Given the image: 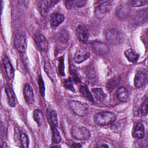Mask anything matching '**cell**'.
Masks as SVG:
<instances>
[{
  "mask_svg": "<svg viewBox=\"0 0 148 148\" xmlns=\"http://www.w3.org/2000/svg\"><path fill=\"white\" fill-rule=\"evenodd\" d=\"M116 119V116L111 112H102L94 116V123L99 125H107L112 124Z\"/></svg>",
  "mask_w": 148,
  "mask_h": 148,
  "instance_id": "obj_1",
  "label": "cell"
},
{
  "mask_svg": "<svg viewBox=\"0 0 148 148\" xmlns=\"http://www.w3.org/2000/svg\"><path fill=\"white\" fill-rule=\"evenodd\" d=\"M113 6V1H103L97 2V4L95 7L94 14L98 18L101 19L103 18L111 10Z\"/></svg>",
  "mask_w": 148,
  "mask_h": 148,
  "instance_id": "obj_2",
  "label": "cell"
},
{
  "mask_svg": "<svg viewBox=\"0 0 148 148\" xmlns=\"http://www.w3.org/2000/svg\"><path fill=\"white\" fill-rule=\"evenodd\" d=\"M71 132L72 137L79 140H87L91 136L89 130L83 126H73L71 128Z\"/></svg>",
  "mask_w": 148,
  "mask_h": 148,
  "instance_id": "obj_3",
  "label": "cell"
},
{
  "mask_svg": "<svg viewBox=\"0 0 148 148\" xmlns=\"http://www.w3.org/2000/svg\"><path fill=\"white\" fill-rule=\"evenodd\" d=\"M105 38L109 43L113 45L121 44L124 39L123 34L116 29H108L105 34Z\"/></svg>",
  "mask_w": 148,
  "mask_h": 148,
  "instance_id": "obj_4",
  "label": "cell"
},
{
  "mask_svg": "<svg viewBox=\"0 0 148 148\" xmlns=\"http://www.w3.org/2000/svg\"><path fill=\"white\" fill-rule=\"evenodd\" d=\"M69 106L72 112L79 116H85L88 113V108L87 106L77 101H70L68 102Z\"/></svg>",
  "mask_w": 148,
  "mask_h": 148,
  "instance_id": "obj_5",
  "label": "cell"
},
{
  "mask_svg": "<svg viewBox=\"0 0 148 148\" xmlns=\"http://www.w3.org/2000/svg\"><path fill=\"white\" fill-rule=\"evenodd\" d=\"M14 45L20 53L23 54L25 52L27 49V38L24 32H18L15 35Z\"/></svg>",
  "mask_w": 148,
  "mask_h": 148,
  "instance_id": "obj_6",
  "label": "cell"
},
{
  "mask_svg": "<svg viewBox=\"0 0 148 148\" xmlns=\"http://www.w3.org/2000/svg\"><path fill=\"white\" fill-rule=\"evenodd\" d=\"M91 48L96 54L100 56H106L109 51V48L108 45L101 41H94L91 43Z\"/></svg>",
  "mask_w": 148,
  "mask_h": 148,
  "instance_id": "obj_7",
  "label": "cell"
},
{
  "mask_svg": "<svg viewBox=\"0 0 148 148\" xmlns=\"http://www.w3.org/2000/svg\"><path fill=\"white\" fill-rule=\"evenodd\" d=\"M90 56V52L88 49L82 46L76 51L74 56V61L77 64H80L88 59Z\"/></svg>",
  "mask_w": 148,
  "mask_h": 148,
  "instance_id": "obj_8",
  "label": "cell"
},
{
  "mask_svg": "<svg viewBox=\"0 0 148 148\" xmlns=\"http://www.w3.org/2000/svg\"><path fill=\"white\" fill-rule=\"evenodd\" d=\"M147 80V74L145 70L138 71L135 75L134 79V86L136 88H140L143 86Z\"/></svg>",
  "mask_w": 148,
  "mask_h": 148,
  "instance_id": "obj_9",
  "label": "cell"
},
{
  "mask_svg": "<svg viewBox=\"0 0 148 148\" xmlns=\"http://www.w3.org/2000/svg\"><path fill=\"white\" fill-rule=\"evenodd\" d=\"M76 35L81 42L83 43H87L89 38L88 29L84 25H79L76 28Z\"/></svg>",
  "mask_w": 148,
  "mask_h": 148,
  "instance_id": "obj_10",
  "label": "cell"
},
{
  "mask_svg": "<svg viewBox=\"0 0 148 148\" xmlns=\"http://www.w3.org/2000/svg\"><path fill=\"white\" fill-rule=\"evenodd\" d=\"M130 11L131 8L129 5L125 2L119 5L116 10V14L119 18L125 19L128 16Z\"/></svg>",
  "mask_w": 148,
  "mask_h": 148,
  "instance_id": "obj_11",
  "label": "cell"
},
{
  "mask_svg": "<svg viewBox=\"0 0 148 148\" xmlns=\"http://www.w3.org/2000/svg\"><path fill=\"white\" fill-rule=\"evenodd\" d=\"M34 39L38 48L43 51H46L48 48V42L42 35L36 34L34 35Z\"/></svg>",
  "mask_w": 148,
  "mask_h": 148,
  "instance_id": "obj_12",
  "label": "cell"
},
{
  "mask_svg": "<svg viewBox=\"0 0 148 148\" xmlns=\"http://www.w3.org/2000/svg\"><path fill=\"white\" fill-rule=\"evenodd\" d=\"M23 94L26 102L29 105H32L34 102V95L33 92V90L31 86L26 84L24 86L23 88Z\"/></svg>",
  "mask_w": 148,
  "mask_h": 148,
  "instance_id": "obj_13",
  "label": "cell"
},
{
  "mask_svg": "<svg viewBox=\"0 0 148 148\" xmlns=\"http://www.w3.org/2000/svg\"><path fill=\"white\" fill-rule=\"evenodd\" d=\"M58 1H43L39 5V10L42 15H46Z\"/></svg>",
  "mask_w": 148,
  "mask_h": 148,
  "instance_id": "obj_14",
  "label": "cell"
},
{
  "mask_svg": "<svg viewBox=\"0 0 148 148\" xmlns=\"http://www.w3.org/2000/svg\"><path fill=\"white\" fill-rule=\"evenodd\" d=\"M132 136L136 139H142L145 136V127L142 123H136L132 130Z\"/></svg>",
  "mask_w": 148,
  "mask_h": 148,
  "instance_id": "obj_15",
  "label": "cell"
},
{
  "mask_svg": "<svg viewBox=\"0 0 148 148\" xmlns=\"http://www.w3.org/2000/svg\"><path fill=\"white\" fill-rule=\"evenodd\" d=\"M147 18V8L145 9H142L139 12H138L135 17H134V22L135 24L139 25L143 24L145 21H146Z\"/></svg>",
  "mask_w": 148,
  "mask_h": 148,
  "instance_id": "obj_16",
  "label": "cell"
},
{
  "mask_svg": "<svg viewBox=\"0 0 148 148\" xmlns=\"http://www.w3.org/2000/svg\"><path fill=\"white\" fill-rule=\"evenodd\" d=\"M3 64L8 78L9 79H12L14 77V69L9 58L6 56L3 57Z\"/></svg>",
  "mask_w": 148,
  "mask_h": 148,
  "instance_id": "obj_17",
  "label": "cell"
},
{
  "mask_svg": "<svg viewBox=\"0 0 148 148\" xmlns=\"http://www.w3.org/2000/svg\"><path fill=\"white\" fill-rule=\"evenodd\" d=\"M64 20V16L59 13H53L50 16V24L52 27L58 26Z\"/></svg>",
  "mask_w": 148,
  "mask_h": 148,
  "instance_id": "obj_18",
  "label": "cell"
},
{
  "mask_svg": "<svg viewBox=\"0 0 148 148\" xmlns=\"http://www.w3.org/2000/svg\"><path fill=\"white\" fill-rule=\"evenodd\" d=\"M87 3L86 1L84 0H73V1H64L65 6L68 9L72 8H81L84 6Z\"/></svg>",
  "mask_w": 148,
  "mask_h": 148,
  "instance_id": "obj_19",
  "label": "cell"
},
{
  "mask_svg": "<svg viewBox=\"0 0 148 148\" xmlns=\"http://www.w3.org/2000/svg\"><path fill=\"white\" fill-rule=\"evenodd\" d=\"M124 55L128 61L132 63L136 62L139 58V54L131 49H127L124 51Z\"/></svg>",
  "mask_w": 148,
  "mask_h": 148,
  "instance_id": "obj_20",
  "label": "cell"
},
{
  "mask_svg": "<svg viewBox=\"0 0 148 148\" xmlns=\"http://www.w3.org/2000/svg\"><path fill=\"white\" fill-rule=\"evenodd\" d=\"M116 95L117 98L122 102H127L129 97L128 91L123 86H121L117 89Z\"/></svg>",
  "mask_w": 148,
  "mask_h": 148,
  "instance_id": "obj_21",
  "label": "cell"
},
{
  "mask_svg": "<svg viewBox=\"0 0 148 148\" xmlns=\"http://www.w3.org/2000/svg\"><path fill=\"white\" fill-rule=\"evenodd\" d=\"M92 95L97 101L102 102L106 98V95L102 89L100 88H94L92 89Z\"/></svg>",
  "mask_w": 148,
  "mask_h": 148,
  "instance_id": "obj_22",
  "label": "cell"
},
{
  "mask_svg": "<svg viewBox=\"0 0 148 148\" xmlns=\"http://www.w3.org/2000/svg\"><path fill=\"white\" fill-rule=\"evenodd\" d=\"M5 91L8 97V102L9 105L11 107H14L16 104V99H15V95L14 94V92L11 89V88L7 86L5 88Z\"/></svg>",
  "mask_w": 148,
  "mask_h": 148,
  "instance_id": "obj_23",
  "label": "cell"
},
{
  "mask_svg": "<svg viewBox=\"0 0 148 148\" xmlns=\"http://www.w3.org/2000/svg\"><path fill=\"white\" fill-rule=\"evenodd\" d=\"M33 118L39 126H41L44 122V117L42 112L39 109H35L33 112Z\"/></svg>",
  "mask_w": 148,
  "mask_h": 148,
  "instance_id": "obj_24",
  "label": "cell"
},
{
  "mask_svg": "<svg viewBox=\"0 0 148 148\" xmlns=\"http://www.w3.org/2000/svg\"><path fill=\"white\" fill-rule=\"evenodd\" d=\"M86 75L87 79L90 82H93L95 80L96 75H95V72L93 68L92 65H91L87 66V68L86 69Z\"/></svg>",
  "mask_w": 148,
  "mask_h": 148,
  "instance_id": "obj_25",
  "label": "cell"
},
{
  "mask_svg": "<svg viewBox=\"0 0 148 148\" xmlns=\"http://www.w3.org/2000/svg\"><path fill=\"white\" fill-rule=\"evenodd\" d=\"M49 120L50 125L52 127H57L58 126L57 114L55 110H51L49 114Z\"/></svg>",
  "mask_w": 148,
  "mask_h": 148,
  "instance_id": "obj_26",
  "label": "cell"
},
{
  "mask_svg": "<svg viewBox=\"0 0 148 148\" xmlns=\"http://www.w3.org/2000/svg\"><path fill=\"white\" fill-rule=\"evenodd\" d=\"M80 94L82 95L83 97L87 98L91 102L93 101V98L87 86L82 85L80 88Z\"/></svg>",
  "mask_w": 148,
  "mask_h": 148,
  "instance_id": "obj_27",
  "label": "cell"
},
{
  "mask_svg": "<svg viewBox=\"0 0 148 148\" xmlns=\"http://www.w3.org/2000/svg\"><path fill=\"white\" fill-rule=\"evenodd\" d=\"M52 140L54 143H58L61 141V137L57 127H52Z\"/></svg>",
  "mask_w": 148,
  "mask_h": 148,
  "instance_id": "obj_28",
  "label": "cell"
},
{
  "mask_svg": "<svg viewBox=\"0 0 148 148\" xmlns=\"http://www.w3.org/2000/svg\"><path fill=\"white\" fill-rule=\"evenodd\" d=\"M69 34L65 29H62L58 34V39L62 43H66L69 39Z\"/></svg>",
  "mask_w": 148,
  "mask_h": 148,
  "instance_id": "obj_29",
  "label": "cell"
},
{
  "mask_svg": "<svg viewBox=\"0 0 148 148\" xmlns=\"http://www.w3.org/2000/svg\"><path fill=\"white\" fill-rule=\"evenodd\" d=\"M119 79L117 77H114L110 79L107 83L106 87L109 91H112L119 84Z\"/></svg>",
  "mask_w": 148,
  "mask_h": 148,
  "instance_id": "obj_30",
  "label": "cell"
},
{
  "mask_svg": "<svg viewBox=\"0 0 148 148\" xmlns=\"http://www.w3.org/2000/svg\"><path fill=\"white\" fill-rule=\"evenodd\" d=\"M70 73L72 77V80L76 82V83H79L80 82V79L79 77V75L78 74L77 70L76 68L72 65H71L70 66Z\"/></svg>",
  "mask_w": 148,
  "mask_h": 148,
  "instance_id": "obj_31",
  "label": "cell"
},
{
  "mask_svg": "<svg viewBox=\"0 0 148 148\" xmlns=\"http://www.w3.org/2000/svg\"><path fill=\"white\" fill-rule=\"evenodd\" d=\"M20 139L21 146L23 147L28 148L29 147V139L28 136L25 133H21L20 136Z\"/></svg>",
  "mask_w": 148,
  "mask_h": 148,
  "instance_id": "obj_32",
  "label": "cell"
},
{
  "mask_svg": "<svg viewBox=\"0 0 148 148\" xmlns=\"http://www.w3.org/2000/svg\"><path fill=\"white\" fill-rule=\"evenodd\" d=\"M58 69L59 73L61 76H65V72H64V57H60L58 58Z\"/></svg>",
  "mask_w": 148,
  "mask_h": 148,
  "instance_id": "obj_33",
  "label": "cell"
},
{
  "mask_svg": "<svg viewBox=\"0 0 148 148\" xmlns=\"http://www.w3.org/2000/svg\"><path fill=\"white\" fill-rule=\"evenodd\" d=\"M45 72L47 73L48 76L52 80L54 79L55 77V75H54V72L53 69H52L50 64L49 62H46L45 64Z\"/></svg>",
  "mask_w": 148,
  "mask_h": 148,
  "instance_id": "obj_34",
  "label": "cell"
},
{
  "mask_svg": "<svg viewBox=\"0 0 148 148\" xmlns=\"http://www.w3.org/2000/svg\"><path fill=\"white\" fill-rule=\"evenodd\" d=\"M147 105H148V99L146 97L143 101L140 106V113L142 116H146L147 114Z\"/></svg>",
  "mask_w": 148,
  "mask_h": 148,
  "instance_id": "obj_35",
  "label": "cell"
},
{
  "mask_svg": "<svg viewBox=\"0 0 148 148\" xmlns=\"http://www.w3.org/2000/svg\"><path fill=\"white\" fill-rule=\"evenodd\" d=\"M64 86L66 89L75 92V88H74V87L73 85V82H72V78L69 77V78H68L66 80H65Z\"/></svg>",
  "mask_w": 148,
  "mask_h": 148,
  "instance_id": "obj_36",
  "label": "cell"
},
{
  "mask_svg": "<svg viewBox=\"0 0 148 148\" xmlns=\"http://www.w3.org/2000/svg\"><path fill=\"white\" fill-rule=\"evenodd\" d=\"M147 1H143V0H132L130 2L132 6L134 7H140L144 5H146L147 3Z\"/></svg>",
  "mask_w": 148,
  "mask_h": 148,
  "instance_id": "obj_37",
  "label": "cell"
},
{
  "mask_svg": "<svg viewBox=\"0 0 148 148\" xmlns=\"http://www.w3.org/2000/svg\"><path fill=\"white\" fill-rule=\"evenodd\" d=\"M39 92L41 95L44 96L45 95V84L44 82L43 81L42 77L41 76H39Z\"/></svg>",
  "mask_w": 148,
  "mask_h": 148,
  "instance_id": "obj_38",
  "label": "cell"
},
{
  "mask_svg": "<svg viewBox=\"0 0 148 148\" xmlns=\"http://www.w3.org/2000/svg\"><path fill=\"white\" fill-rule=\"evenodd\" d=\"M71 146L73 147H81L82 145L78 143H73V145Z\"/></svg>",
  "mask_w": 148,
  "mask_h": 148,
  "instance_id": "obj_39",
  "label": "cell"
},
{
  "mask_svg": "<svg viewBox=\"0 0 148 148\" xmlns=\"http://www.w3.org/2000/svg\"><path fill=\"white\" fill-rule=\"evenodd\" d=\"M98 147H109V146L107 145V144H105V143H103L102 145H99V146H97Z\"/></svg>",
  "mask_w": 148,
  "mask_h": 148,
  "instance_id": "obj_40",
  "label": "cell"
}]
</instances>
